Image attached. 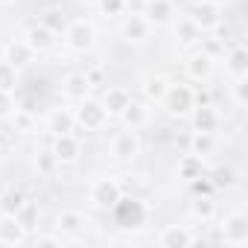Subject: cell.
<instances>
[{
    "mask_svg": "<svg viewBox=\"0 0 248 248\" xmlns=\"http://www.w3.org/2000/svg\"><path fill=\"white\" fill-rule=\"evenodd\" d=\"M79 152H82V146L73 135H59L56 143H53V155H56L59 164H73L79 158Z\"/></svg>",
    "mask_w": 248,
    "mask_h": 248,
    "instance_id": "obj_13",
    "label": "cell"
},
{
    "mask_svg": "<svg viewBox=\"0 0 248 248\" xmlns=\"http://www.w3.org/2000/svg\"><path fill=\"white\" fill-rule=\"evenodd\" d=\"M15 3V0H0V6H12Z\"/></svg>",
    "mask_w": 248,
    "mask_h": 248,
    "instance_id": "obj_38",
    "label": "cell"
},
{
    "mask_svg": "<svg viewBox=\"0 0 248 248\" xmlns=\"http://www.w3.org/2000/svg\"><path fill=\"white\" fill-rule=\"evenodd\" d=\"M41 245H59V236H44Z\"/></svg>",
    "mask_w": 248,
    "mask_h": 248,
    "instance_id": "obj_37",
    "label": "cell"
},
{
    "mask_svg": "<svg viewBox=\"0 0 248 248\" xmlns=\"http://www.w3.org/2000/svg\"><path fill=\"white\" fill-rule=\"evenodd\" d=\"M228 70L233 76H245L248 73V50L245 47H233L228 53Z\"/></svg>",
    "mask_w": 248,
    "mask_h": 248,
    "instance_id": "obj_25",
    "label": "cell"
},
{
    "mask_svg": "<svg viewBox=\"0 0 248 248\" xmlns=\"http://www.w3.org/2000/svg\"><path fill=\"white\" fill-rule=\"evenodd\" d=\"M73 126H76V117L70 114V111H64V108H56L53 114H50V132L59 138V135H70L73 132Z\"/></svg>",
    "mask_w": 248,
    "mask_h": 248,
    "instance_id": "obj_23",
    "label": "cell"
},
{
    "mask_svg": "<svg viewBox=\"0 0 248 248\" xmlns=\"http://www.w3.org/2000/svg\"><path fill=\"white\" fill-rule=\"evenodd\" d=\"M88 225V219H85V213H79V210H64V213H59V219H56V231L59 233H79L82 228Z\"/></svg>",
    "mask_w": 248,
    "mask_h": 248,
    "instance_id": "obj_15",
    "label": "cell"
},
{
    "mask_svg": "<svg viewBox=\"0 0 248 248\" xmlns=\"http://www.w3.org/2000/svg\"><path fill=\"white\" fill-rule=\"evenodd\" d=\"M123 120H126V126H132V129H140V126H146L149 123V108L143 105V102H135V99H129V105L123 108V114H120Z\"/></svg>",
    "mask_w": 248,
    "mask_h": 248,
    "instance_id": "obj_18",
    "label": "cell"
},
{
    "mask_svg": "<svg viewBox=\"0 0 248 248\" xmlns=\"http://www.w3.org/2000/svg\"><path fill=\"white\" fill-rule=\"evenodd\" d=\"M15 85H18V67H12L6 59H0V91L12 93Z\"/></svg>",
    "mask_w": 248,
    "mask_h": 248,
    "instance_id": "obj_28",
    "label": "cell"
},
{
    "mask_svg": "<svg viewBox=\"0 0 248 248\" xmlns=\"http://www.w3.org/2000/svg\"><path fill=\"white\" fill-rule=\"evenodd\" d=\"M24 239H27V231L18 222V216H9V213L0 216V245H21Z\"/></svg>",
    "mask_w": 248,
    "mask_h": 248,
    "instance_id": "obj_10",
    "label": "cell"
},
{
    "mask_svg": "<svg viewBox=\"0 0 248 248\" xmlns=\"http://www.w3.org/2000/svg\"><path fill=\"white\" fill-rule=\"evenodd\" d=\"M193 216L196 219H202V222H207V219H213L216 216V202L210 199V196H199L196 202H193Z\"/></svg>",
    "mask_w": 248,
    "mask_h": 248,
    "instance_id": "obj_27",
    "label": "cell"
},
{
    "mask_svg": "<svg viewBox=\"0 0 248 248\" xmlns=\"http://www.w3.org/2000/svg\"><path fill=\"white\" fill-rule=\"evenodd\" d=\"M76 117V123L79 126H85L88 132H96V129H102L105 123H108V111H105V105L99 102V99H82V105H79V111L73 114Z\"/></svg>",
    "mask_w": 248,
    "mask_h": 248,
    "instance_id": "obj_3",
    "label": "cell"
},
{
    "mask_svg": "<svg viewBox=\"0 0 248 248\" xmlns=\"http://www.w3.org/2000/svg\"><path fill=\"white\" fill-rule=\"evenodd\" d=\"M202 161H204V158H199V155H193V152L184 155L181 164H178V175H181L184 181H196V178H202V167H204Z\"/></svg>",
    "mask_w": 248,
    "mask_h": 248,
    "instance_id": "obj_24",
    "label": "cell"
},
{
    "mask_svg": "<svg viewBox=\"0 0 248 248\" xmlns=\"http://www.w3.org/2000/svg\"><path fill=\"white\" fill-rule=\"evenodd\" d=\"M123 3H126V0H102L99 6H102L105 15H120L123 12Z\"/></svg>",
    "mask_w": 248,
    "mask_h": 248,
    "instance_id": "obj_36",
    "label": "cell"
},
{
    "mask_svg": "<svg viewBox=\"0 0 248 248\" xmlns=\"http://www.w3.org/2000/svg\"><path fill=\"white\" fill-rule=\"evenodd\" d=\"M27 204V196H24V190H18V187H9V190H3V196H0V213H9V216H18V210Z\"/></svg>",
    "mask_w": 248,
    "mask_h": 248,
    "instance_id": "obj_22",
    "label": "cell"
},
{
    "mask_svg": "<svg viewBox=\"0 0 248 248\" xmlns=\"http://www.w3.org/2000/svg\"><path fill=\"white\" fill-rule=\"evenodd\" d=\"M233 184H236V170H231V167L213 170V187H233Z\"/></svg>",
    "mask_w": 248,
    "mask_h": 248,
    "instance_id": "obj_32",
    "label": "cell"
},
{
    "mask_svg": "<svg viewBox=\"0 0 248 248\" xmlns=\"http://www.w3.org/2000/svg\"><path fill=\"white\" fill-rule=\"evenodd\" d=\"M129 91L126 88H108L105 91V96H102V105H105V111L108 114H123V108L129 105Z\"/></svg>",
    "mask_w": 248,
    "mask_h": 248,
    "instance_id": "obj_20",
    "label": "cell"
},
{
    "mask_svg": "<svg viewBox=\"0 0 248 248\" xmlns=\"http://www.w3.org/2000/svg\"><path fill=\"white\" fill-rule=\"evenodd\" d=\"M24 41H27V47L32 53H47V50L56 47V30H50L47 24H35V27L27 30V38Z\"/></svg>",
    "mask_w": 248,
    "mask_h": 248,
    "instance_id": "obj_6",
    "label": "cell"
},
{
    "mask_svg": "<svg viewBox=\"0 0 248 248\" xmlns=\"http://www.w3.org/2000/svg\"><path fill=\"white\" fill-rule=\"evenodd\" d=\"M233 99H236V105H245V102H248V82H245V76H236Z\"/></svg>",
    "mask_w": 248,
    "mask_h": 248,
    "instance_id": "obj_34",
    "label": "cell"
},
{
    "mask_svg": "<svg viewBox=\"0 0 248 248\" xmlns=\"http://www.w3.org/2000/svg\"><path fill=\"white\" fill-rule=\"evenodd\" d=\"M138 152H140V143H138L135 129H132V132H120V135L114 138V143H111V155H114L117 161H135Z\"/></svg>",
    "mask_w": 248,
    "mask_h": 248,
    "instance_id": "obj_8",
    "label": "cell"
},
{
    "mask_svg": "<svg viewBox=\"0 0 248 248\" xmlns=\"http://www.w3.org/2000/svg\"><path fill=\"white\" fill-rule=\"evenodd\" d=\"M56 164H59V161H56L53 149H50V152H41V155H38V172H44V175H47V172H53V167H56Z\"/></svg>",
    "mask_w": 248,
    "mask_h": 248,
    "instance_id": "obj_35",
    "label": "cell"
},
{
    "mask_svg": "<svg viewBox=\"0 0 248 248\" xmlns=\"http://www.w3.org/2000/svg\"><path fill=\"white\" fill-rule=\"evenodd\" d=\"M12 114H15V99H12V93L0 91V120H9Z\"/></svg>",
    "mask_w": 248,
    "mask_h": 248,
    "instance_id": "obj_33",
    "label": "cell"
},
{
    "mask_svg": "<svg viewBox=\"0 0 248 248\" xmlns=\"http://www.w3.org/2000/svg\"><path fill=\"white\" fill-rule=\"evenodd\" d=\"M149 27L152 24L143 15H132V18L123 21V38L126 41H146L149 38Z\"/></svg>",
    "mask_w": 248,
    "mask_h": 248,
    "instance_id": "obj_14",
    "label": "cell"
},
{
    "mask_svg": "<svg viewBox=\"0 0 248 248\" xmlns=\"http://www.w3.org/2000/svg\"><path fill=\"white\" fill-rule=\"evenodd\" d=\"M199 38H202V30H199L190 18H187V21H181V24L175 27V41H178V44H184V47H187V44H196Z\"/></svg>",
    "mask_w": 248,
    "mask_h": 248,
    "instance_id": "obj_26",
    "label": "cell"
},
{
    "mask_svg": "<svg viewBox=\"0 0 248 248\" xmlns=\"http://www.w3.org/2000/svg\"><path fill=\"white\" fill-rule=\"evenodd\" d=\"M158 242H161L164 248H184V245H193L196 236H193L184 225H167V228L161 231Z\"/></svg>",
    "mask_w": 248,
    "mask_h": 248,
    "instance_id": "obj_12",
    "label": "cell"
},
{
    "mask_svg": "<svg viewBox=\"0 0 248 248\" xmlns=\"http://www.w3.org/2000/svg\"><path fill=\"white\" fill-rule=\"evenodd\" d=\"M3 59H6L12 67H18V70H21V67H27V64L32 62V50L27 47V41H9V44H6V56H3Z\"/></svg>",
    "mask_w": 248,
    "mask_h": 248,
    "instance_id": "obj_16",
    "label": "cell"
},
{
    "mask_svg": "<svg viewBox=\"0 0 248 248\" xmlns=\"http://www.w3.org/2000/svg\"><path fill=\"white\" fill-rule=\"evenodd\" d=\"M111 210H114V222L123 231H138V228H143L146 225V216H149L143 202H138V199H123V196H120V202Z\"/></svg>",
    "mask_w": 248,
    "mask_h": 248,
    "instance_id": "obj_1",
    "label": "cell"
},
{
    "mask_svg": "<svg viewBox=\"0 0 248 248\" xmlns=\"http://www.w3.org/2000/svg\"><path fill=\"white\" fill-rule=\"evenodd\" d=\"M187 73H190L193 79H207V76L213 73V59H210V53H193L190 62H187Z\"/></svg>",
    "mask_w": 248,
    "mask_h": 248,
    "instance_id": "obj_21",
    "label": "cell"
},
{
    "mask_svg": "<svg viewBox=\"0 0 248 248\" xmlns=\"http://www.w3.org/2000/svg\"><path fill=\"white\" fill-rule=\"evenodd\" d=\"M67 47L70 50H76V53H85V50H91L93 47V38H96V32H93V27L91 24H85V21H79V24H73L70 30H67Z\"/></svg>",
    "mask_w": 248,
    "mask_h": 248,
    "instance_id": "obj_9",
    "label": "cell"
},
{
    "mask_svg": "<svg viewBox=\"0 0 248 248\" xmlns=\"http://www.w3.org/2000/svg\"><path fill=\"white\" fill-rule=\"evenodd\" d=\"M222 242H228V245H245L248 242V216L242 213V210H233V213H228L225 216V222H222Z\"/></svg>",
    "mask_w": 248,
    "mask_h": 248,
    "instance_id": "obj_4",
    "label": "cell"
},
{
    "mask_svg": "<svg viewBox=\"0 0 248 248\" xmlns=\"http://www.w3.org/2000/svg\"><path fill=\"white\" fill-rule=\"evenodd\" d=\"M193 129L213 135L219 129V111L213 105H207V102H202L199 108H193Z\"/></svg>",
    "mask_w": 248,
    "mask_h": 248,
    "instance_id": "obj_11",
    "label": "cell"
},
{
    "mask_svg": "<svg viewBox=\"0 0 248 248\" xmlns=\"http://www.w3.org/2000/svg\"><path fill=\"white\" fill-rule=\"evenodd\" d=\"M190 146H193V155H199V158H207V155L213 152V135H207V132H196Z\"/></svg>",
    "mask_w": 248,
    "mask_h": 248,
    "instance_id": "obj_31",
    "label": "cell"
},
{
    "mask_svg": "<svg viewBox=\"0 0 248 248\" xmlns=\"http://www.w3.org/2000/svg\"><path fill=\"white\" fill-rule=\"evenodd\" d=\"M120 196H123V190H120V184L114 178H96L93 187H91V202L99 210H111L120 202Z\"/></svg>",
    "mask_w": 248,
    "mask_h": 248,
    "instance_id": "obj_5",
    "label": "cell"
},
{
    "mask_svg": "<svg viewBox=\"0 0 248 248\" xmlns=\"http://www.w3.org/2000/svg\"><path fill=\"white\" fill-rule=\"evenodd\" d=\"M167 88H170V82H167L164 76H149V79H146V85H143V93H146L149 99L161 102V99H164V93H167Z\"/></svg>",
    "mask_w": 248,
    "mask_h": 248,
    "instance_id": "obj_29",
    "label": "cell"
},
{
    "mask_svg": "<svg viewBox=\"0 0 248 248\" xmlns=\"http://www.w3.org/2000/svg\"><path fill=\"white\" fill-rule=\"evenodd\" d=\"M64 93L70 96V99H85L88 93H91V79H88V73H70L67 79H64Z\"/></svg>",
    "mask_w": 248,
    "mask_h": 248,
    "instance_id": "obj_17",
    "label": "cell"
},
{
    "mask_svg": "<svg viewBox=\"0 0 248 248\" xmlns=\"http://www.w3.org/2000/svg\"><path fill=\"white\" fill-rule=\"evenodd\" d=\"M190 21H193L199 30H213V27H219L222 12H219L216 3H210V0H202V3H196V6L190 9Z\"/></svg>",
    "mask_w": 248,
    "mask_h": 248,
    "instance_id": "obj_7",
    "label": "cell"
},
{
    "mask_svg": "<svg viewBox=\"0 0 248 248\" xmlns=\"http://www.w3.org/2000/svg\"><path fill=\"white\" fill-rule=\"evenodd\" d=\"M38 216H41V213H38V207H35L32 202H27V204L18 210V222L24 225V231H27V233L38 228Z\"/></svg>",
    "mask_w": 248,
    "mask_h": 248,
    "instance_id": "obj_30",
    "label": "cell"
},
{
    "mask_svg": "<svg viewBox=\"0 0 248 248\" xmlns=\"http://www.w3.org/2000/svg\"><path fill=\"white\" fill-rule=\"evenodd\" d=\"M161 102L172 117H184V114H190L196 108V96H193V91L187 85H170Z\"/></svg>",
    "mask_w": 248,
    "mask_h": 248,
    "instance_id": "obj_2",
    "label": "cell"
},
{
    "mask_svg": "<svg viewBox=\"0 0 248 248\" xmlns=\"http://www.w3.org/2000/svg\"><path fill=\"white\" fill-rule=\"evenodd\" d=\"M170 15H172V3H170V0H146L143 18H146L149 24H167Z\"/></svg>",
    "mask_w": 248,
    "mask_h": 248,
    "instance_id": "obj_19",
    "label": "cell"
}]
</instances>
